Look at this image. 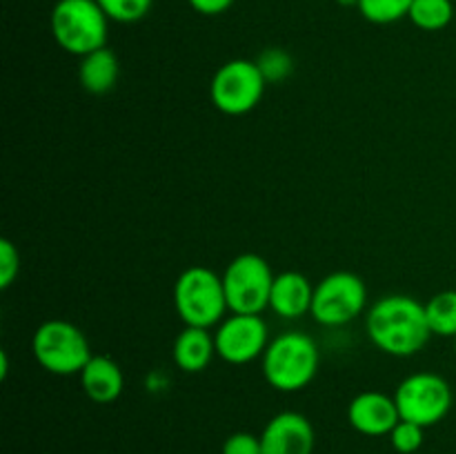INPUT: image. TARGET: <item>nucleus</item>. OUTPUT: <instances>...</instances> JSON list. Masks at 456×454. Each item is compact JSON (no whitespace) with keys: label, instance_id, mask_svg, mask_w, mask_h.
I'll return each instance as SVG.
<instances>
[{"label":"nucleus","instance_id":"2","mask_svg":"<svg viewBox=\"0 0 456 454\" xmlns=\"http://www.w3.org/2000/svg\"><path fill=\"white\" fill-rule=\"evenodd\" d=\"M261 363L265 381L276 392L292 394L314 381L321 368V352L310 334L289 329L272 338Z\"/></svg>","mask_w":456,"mask_h":454},{"label":"nucleus","instance_id":"1","mask_svg":"<svg viewBox=\"0 0 456 454\" xmlns=\"http://www.w3.org/2000/svg\"><path fill=\"white\" fill-rule=\"evenodd\" d=\"M365 332L383 354L399 359L419 354L432 338L426 303L408 294L381 296L365 314Z\"/></svg>","mask_w":456,"mask_h":454},{"label":"nucleus","instance_id":"12","mask_svg":"<svg viewBox=\"0 0 456 454\" xmlns=\"http://www.w3.org/2000/svg\"><path fill=\"white\" fill-rule=\"evenodd\" d=\"M401 421L395 396L379 390L356 394L347 405V423L363 436H390Z\"/></svg>","mask_w":456,"mask_h":454},{"label":"nucleus","instance_id":"20","mask_svg":"<svg viewBox=\"0 0 456 454\" xmlns=\"http://www.w3.org/2000/svg\"><path fill=\"white\" fill-rule=\"evenodd\" d=\"M107 18L120 25H134L150 13L154 0H96Z\"/></svg>","mask_w":456,"mask_h":454},{"label":"nucleus","instance_id":"10","mask_svg":"<svg viewBox=\"0 0 456 454\" xmlns=\"http://www.w3.org/2000/svg\"><path fill=\"white\" fill-rule=\"evenodd\" d=\"M270 329L261 314H230L216 325V356L230 365L263 359L270 345Z\"/></svg>","mask_w":456,"mask_h":454},{"label":"nucleus","instance_id":"27","mask_svg":"<svg viewBox=\"0 0 456 454\" xmlns=\"http://www.w3.org/2000/svg\"><path fill=\"white\" fill-rule=\"evenodd\" d=\"M454 354H456V338H454Z\"/></svg>","mask_w":456,"mask_h":454},{"label":"nucleus","instance_id":"3","mask_svg":"<svg viewBox=\"0 0 456 454\" xmlns=\"http://www.w3.org/2000/svg\"><path fill=\"white\" fill-rule=\"evenodd\" d=\"M174 307L183 325L212 329L230 312L223 274L205 265L187 267L174 285Z\"/></svg>","mask_w":456,"mask_h":454},{"label":"nucleus","instance_id":"6","mask_svg":"<svg viewBox=\"0 0 456 454\" xmlns=\"http://www.w3.org/2000/svg\"><path fill=\"white\" fill-rule=\"evenodd\" d=\"M274 276L270 263L258 254L245 252L232 258L223 272L230 314H263L270 310Z\"/></svg>","mask_w":456,"mask_h":454},{"label":"nucleus","instance_id":"7","mask_svg":"<svg viewBox=\"0 0 456 454\" xmlns=\"http://www.w3.org/2000/svg\"><path fill=\"white\" fill-rule=\"evenodd\" d=\"M395 401L403 421L432 427L448 417L454 403V394L448 378L441 374L414 372L399 383Z\"/></svg>","mask_w":456,"mask_h":454},{"label":"nucleus","instance_id":"25","mask_svg":"<svg viewBox=\"0 0 456 454\" xmlns=\"http://www.w3.org/2000/svg\"><path fill=\"white\" fill-rule=\"evenodd\" d=\"M187 3H190V7L196 13H203V16H221L236 0H187Z\"/></svg>","mask_w":456,"mask_h":454},{"label":"nucleus","instance_id":"15","mask_svg":"<svg viewBox=\"0 0 456 454\" xmlns=\"http://www.w3.org/2000/svg\"><path fill=\"white\" fill-rule=\"evenodd\" d=\"M214 356H216V343L209 329L185 325L174 338L172 359L176 368L185 374H199L208 369Z\"/></svg>","mask_w":456,"mask_h":454},{"label":"nucleus","instance_id":"23","mask_svg":"<svg viewBox=\"0 0 456 454\" xmlns=\"http://www.w3.org/2000/svg\"><path fill=\"white\" fill-rule=\"evenodd\" d=\"M20 274V254L9 239L0 240V288L7 289Z\"/></svg>","mask_w":456,"mask_h":454},{"label":"nucleus","instance_id":"8","mask_svg":"<svg viewBox=\"0 0 456 454\" xmlns=\"http://www.w3.org/2000/svg\"><path fill=\"white\" fill-rule=\"evenodd\" d=\"M267 80L256 61L234 58L223 62L209 83V98L221 114L243 116L256 109L265 93Z\"/></svg>","mask_w":456,"mask_h":454},{"label":"nucleus","instance_id":"17","mask_svg":"<svg viewBox=\"0 0 456 454\" xmlns=\"http://www.w3.org/2000/svg\"><path fill=\"white\" fill-rule=\"evenodd\" d=\"M426 316L432 336L456 338V289H444L428 298Z\"/></svg>","mask_w":456,"mask_h":454},{"label":"nucleus","instance_id":"4","mask_svg":"<svg viewBox=\"0 0 456 454\" xmlns=\"http://www.w3.org/2000/svg\"><path fill=\"white\" fill-rule=\"evenodd\" d=\"M52 36L71 56H87L107 47L110 18L96 0H58L52 9Z\"/></svg>","mask_w":456,"mask_h":454},{"label":"nucleus","instance_id":"13","mask_svg":"<svg viewBox=\"0 0 456 454\" xmlns=\"http://www.w3.org/2000/svg\"><path fill=\"white\" fill-rule=\"evenodd\" d=\"M314 285L301 272H281L274 276L270 294V310L279 319L297 320L312 312Z\"/></svg>","mask_w":456,"mask_h":454},{"label":"nucleus","instance_id":"11","mask_svg":"<svg viewBox=\"0 0 456 454\" xmlns=\"http://www.w3.org/2000/svg\"><path fill=\"white\" fill-rule=\"evenodd\" d=\"M316 434L310 418L285 409L272 417L261 432L263 454H312Z\"/></svg>","mask_w":456,"mask_h":454},{"label":"nucleus","instance_id":"16","mask_svg":"<svg viewBox=\"0 0 456 454\" xmlns=\"http://www.w3.org/2000/svg\"><path fill=\"white\" fill-rule=\"evenodd\" d=\"M118 56L110 47L96 49V52L80 58L78 80L85 92L94 93V96H102V93L111 92L118 83Z\"/></svg>","mask_w":456,"mask_h":454},{"label":"nucleus","instance_id":"21","mask_svg":"<svg viewBox=\"0 0 456 454\" xmlns=\"http://www.w3.org/2000/svg\"><path fill=\"white\" fill-rule=\"evenodd\" d=\"M256 65L261 69V74L265 76L267 85L283 83L285 78H289L294 71V61L285 49L281 47H270L256 58Z\"/></svg>","mask_w":456,"mask_h":454},{"label":"nucleus","instance_id":"14","mask_svg":"<svg viewBox=\"0 0 456 454\" xmlns=\"http://www.w3.org/2000/svg\"><path fill=\"white\" fill-rule=\"evenodd\" d=\"M85 396L98 405L114 403L125 390V374L114 359L94 354L78 374Z\"/></svg>","mask_w":456,"mask_h":454},{"label":"nucleus","instance_id":"22","mask_svg":"<svg viewBox=\"0 0 456 454\" xmlns=\"http://www.w3.org/2000/svg\"><path fill=\"white\" fill-rule=\"evenodd\" d=\"M390 441L392 448L399 454H414L417 450H421L423 441H426V427L401 418L395 426V430L390 432Z\"/></svg>","mask_w":456,"mask_h":454},{"label":"nucleus","instance_id":"19","mask_svg":"<svg viewBox=\"0 0 456 454\" xmlns=\"http://www.w3.org/2000/svg\"><path fill=\"white\" fill-rule=\"evenodd\" d=\"M414 0H359L361 16L374 25H392L408 18Z\"/></svg>","mask_w":456,"mask_h":454},{"label":"nucleus","instance_id":"24","mask_svg":"<svg viewBox=\"0 0 456 454\" xmlns=\"http://www.w3.org/2000/svg\"><path fill=\"white\" fill-rule=\"evenodd\" d=\"M221 454H263L261 436H254L249 432H234L225 439Z\"/></svg>","mask_w":456,"mask_h":454},{"label":"nucleus","instance_id":"5","mask_svg":"<svg viewBox=\"0 0 456 454\" xmlns=\"http://www.w3.org/2000/svg\"><path fill=\"white\" fill-rule=\"evenodd\" d=\"M31 352L36 363L56 377L80 374L94 356L83 329L65 319H49L40 323L31 336Z\"/></svg>","mask_w":456,"mask_h":454},{"label":"nucleus","instance_id":"26","mask_svg":"<svg viewBox=\"0 0 456 454\" xmlns=\"http://www.w3.org/2000/svg\"><path fill=\"white\" fill-rule=\"evenodd\" d=\"M341 7H359V0H334Z\"/></svg>","mask_w":456,"mask_h":454},{"label":"nucleus","instance_id":"18","mask_svg":"<svg viewBox=\"0 0 456 454\" xmlns=\"http://www.w3.org/2000/svg\"><path fill=\"white\" fill-rule=\"evenodd\" d=\"M408 18L414 27L423 31H441L452 22V0H414Z\"/></svg>","mask_w":456,"mask_h":454},{"label":"nucleus","instance_id":"9","mask_svg":"<svg viewBox=\"0 0 456 454\" xmlns=\"http://www.w3.org/2000/svg\"><path fill=\"white\" fill-rule=\"evenodd\" d=\"M368 285L354 272H332L314 285L310 316L323 328H343L363 314Z\"/></svg>","mask_w":456,"mask_h":454}]
</instances>
